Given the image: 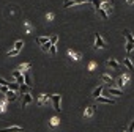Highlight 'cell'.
Segmentation results:
<instances>
[{
	"mask_svg": "<svg viewBox=\"0 0 134 132\" xmlns=\"http://www.w3.org/2000/svg\"><path fill=\"white\" fill-rule=\"evenodd\" d=\"M95 46H96L98 49H104V47H106V43H104V39L101 38V35H99V33H96V35H95Z\"/></svg>",
	"mask_w": 134,
	"mask_h": 132,
	"instance_id": "1",
	"label": "cell"
},
{
	"mask_svg": "<svg viewBox=\"0 0 134 132\" xmlns=\"http://www.w3.org/2000/svg\"><path fill=\"white\" fill-rule=\"evenodd\" d=\"M107 66H109V68H112V69H115V71H118V69L121 68V64H120L117 60H114V58L107 60Z\"/></svg>",
	"mask_w": 134,
	"mask_h": 132,
	"instance_id": "4",
	"label": "cell"
},
{
	"mask_svg": "<svg viewBox=\"0 0 134 132\" xmlns=\"http://www.w3.org/2000/svg\"><path fill=\"white\" fill-rule=\"evenodd\" d=\"M30 68H32V63H24V64H21V66H19L18 69H19V71H21V73L24 74V73H27V71H29Z\"/></svg>",
	"mask_w": 134,
	"mask_h": 132,
	"instance_id": "11",
	"label": "cell"
},
{
	"mask_svg": "<svg viewBox=\"0 0 134 132\" xmlns=\"http://www.w3.org/2000/svg\"><path fill=\"white\" fill-rule=\"evenodd\" d=\"M96 10H98L99 16H101L103 19H107V11H106V10H103V8H96Z\"/></svg>",
	"mask_w": 134,
	"mask_h": 132,
	"instance_id": "21",
	"label": "cell"
},
{
	"mask_svg": "<svg viewBox=\"0 0 134 132\" xmlns=\"http://www.w3.org/2000/svg\"><path fill=\"white\" fill-rule=\"evenodd\" d=\"M107 94H109V96H121L123 93H121V90H118V88H109V90H107Z\"/></svg>",
	"mask_w": 134,
	"mask_h": 132,
	"instance_id": "9",
	"label": "cell"
},
{
	"mask_svg": "<svg viewBox=\"0 0 134 132\" xmlns=\"http://www.w3.org/2000/svg\"><path fill=\"white\" fill-rule=\"evenodd\" d=\"M58 123H60V119H58L57 116H52V118H51V124H52V126H57Z\"/></svg>",
	"mask_w": 134,
	"mask_h": 132,
	"instance_id": "28",
	"label": "cell"
},
{
	"mask_svg": "<svg viewBox=\"0 0 134 132\" xmlns=\"http://www.w3.org/2000/svg\"><path fill=\"white\" fill-rule=\"evenodd\" d=\"M51 41H47V43H44V44H41V49L44 50V52H49V49H51Z\"/></svg>",
	"mask_w": 134,
	"mask_h": 132,
	"instance_id": "22",
	"label": "cell"
},
{
	"mask_svg": "<svg viewBox=\"0 0 134 132\" xmlns=\"http://www.w3.org/2000/svg\"><path fill=\"white\" fill-rule=\"evenodd\" d=\"M7 110V102H2V105H0V112H5Z\"/></svg>",
	"mask_w": 134,
	"mask_h": 132,
	"instance_id": "32",
	"label": "cell"
},
{
	"mask_svg": "<svg viewBox=\"0 0 134 132\" xmlns=\"http://www.w3.org/2000/svg\"><path fill=\"white\" fill-rule=\"evenodd\" d=\"M24 83L25 85H29V87H32L33 83H32V77H30V73L27 71V73H24Z\"/></svg>",
	"mask_w": 134,
	"mask_h": 132,
	"instance_id": "12",
	"label": "cell"
},
{
	"mask_svg": "<svg viewBox=\"0 0 134 132\" xmlns=\"http://www.w3.org/2000/svg\"><path fill=\"white\" fill-rule=\"evenodd\" d=\"M134 49V41H128L126 43V52H131Z\"/></svg>",
	"mask_w": 134,
	"mask_h": 132,
	"instance_id": "25",
	"label": "cell"
},
{
	"mask_svg": "<svg viewBox=\"0 0 134 132\" xmlns=\"http://www.w3.org/2000/svg\"><path fill=\"white\" fill-rule=\"evenodd\" d=\"M22 46H24V43H22V41H16V43H14V49H18V50H21V49H22Z\"/></svg>",
	"mask_w": 134,
	"mask_h": 132,
	"instance_id": "26",
	"label": "cell"
},
{
	"mask_svg": "<svg viewBox=\"0 0 134 132\" xmlns=\"http://www.w3.org/2000/svg\"><path fill=\"white\" fill-rule=\"evenodd\" d=\"M21 50H18V49H11L10 52H8V57H14V55H18Z\"/></svg>",
	"mask_w": 134,
	"mask_h": 132,
	"instance_id": "27",
	"label": "cell"
},
{
	"mask_svg": "<svg viewBox=\"0 0 134 132\" xmlns=\"http://www.w3.org/2000/svg\"><path fill=\"white\" fill-rule=\"evenodd\" d=\"M126 2H128V5H132V3H134V0H126Z\"/></svg>",
	"mask_w": 134,
	"mask_h": 132,
	"instance_id": "35",
	"label": "cell"
},
{
	"mask_svg": "<svg viewBox=\"0 0 134 132\" xmlns=\"http://www.w3.org/2000/svg\"><path fill=\"white\" fill-rule=\"evenodd\" d=\"M128 80H129V76H123V77H120V79L117 80V85L121 88L123 85H126V82H128Z\"/></svg>",
	"mask_w": 134,
	"mask_h": 132,
	"instance_id": "13",
	"label": "cell"
},
{
	"mask_svg": "<svg viewBox=\"0 0 134 132\" xmlns=\"http://www.w3.org/2000/svg\"><path fill=\"white\" fill-rule=\"evenodd\" d=\"M123 33H125V36H126V39H128V41H134V36L131 35V32H129V30H125Z\"/></svg>",
	"mask_w": 134,
	"mask_h": 132,
	"instance_id": "24",
	"label": "cell"
},
{
	"mask_svg": "<svg viewBox=\"0 0 134 132\" xmlns=\"http://www.w3.org/2000/svg\"><path fill=\"white\" fill-rule=\"evenodd\" d=\"M49 101H51V96H49V94H44V93H43V94H40L38 104H40V105H44V104H47Z\"/></svg>",
	"mask_w": 134,
	"mask_h": 132,
	"instance_id": "7",
	"label": "cell"
},
{
	"mask_svg": "<svg viewBox=\"0 0 134 132\" xmlns=\"http://www.w3.org/2000/svg\"><path fill=\"white\" fill-rule=\"evenodd\" d=\"M123 64L126 66L129 71H134V64H132V61H131L129 58H123Z\"/></svg>",
	"mask_w": 134,
	"mask_h": 132,
	"instance_id": "14",
	"label": "cell"
},
{
	"mask_svg": "<svg viewBox=\"0 0 134 132\" xmlns=\"http://www.w3.org/2000/svg\"><path fill=\"white\" fill-rule=\"evenodd\" d=\"M92 2H93V5H95V8H101V0H92Z\"/></svg>",
	"mask_w": 134,
	"mask_h": 132,
	"instance_id": "29",
	"label": "cell"
},
{
	"mask_svg": "<svg viewBox=\"0 0 134 132\" xmlns=\"http://www.w3.org/2000/svg\"><path fill=\"white\" fill-rule=\"evenodd\" d=\"M68 55H70V57H71V58H73V60H74V61H77V60H79V58H81V55H79V53H77V52H74V50H71V49H70V50H68Z\"/></svg>",
	"mask_w": 134,
	"mask_h": 132,
	"instance_id": "15",
	"label": "cell"
},
{
	"mask_svg": "<svg viewBox=\"0 0 134 132\" xmlns=\"http://www.w3.org/2000/svg\"><path fill=\"white\" fill-rule=\"evenodd\" d=\"M49 52H51V53H52V55H54V53H55V52H57V47H55V46H54V44H52V46H51V49H49Z\"/></svg>",
	"mask_w": 134,
	"mask_h": 132,
	"instance_id": "31",
	"label": "cell"
},
{
	"mask_svg": "<svg viewBox=\"0 0 134 132\" xmlns=\"http://www.w3.org/2000/svg\"><path fill=\"white\" fill-rule=\"evenodd\" d=\"M0 132H22V127L21 126H11V127H7V129H2Z\"/></svg>",
	"mask_w": 134,
	"mask_h": 132,
	"instance_id": "8",
	"label": "cell"
},
{
	"mask_svg": "<svg viewBox=\"0 0 134 132\" xmlns=\"http://www.w3.org/2000/svg\"><path fill=\"white\" fill-rule=\"evenodd\" d=\"M22 96H24V98H22V107H27V105L33 101V98H32V94H30V93H24Z\"/></svg>",
	"mask_w": 134,
	"mask_h": 132,
	"instance_id": "5",
	"label": "cell"
},
{
	"mask_svg": "<svg viewBox=\"0 0 134 132\" xmlns=\"http://www.w3.org/2000/svg\"><path fill=\"white\" fill-rule=\"evenodd\" d=\"M101 80L106 82V83H112V77L107 76V74H103V76H101Z\"/></svg>",
	"mask_w": 134,
	"mask_h": 132,
	"instance_id": "17",
	"label": "cell"
},
{
	"mask_svg": "<svg viewBox=\"0 0 134 132\" xmlns=\"http://www.w3.org/2000/svg\"><path fill=\"white\" fill-rule=\"evenodd\" d=\"M5 96H7V101H10V102H13V101H16V98H18V94H16V91H13V90H8V91L5 93Z\"/></svg>",
	"mask_w": 134,
	"mask_h": 132,
	"instance_id": "6",
	"label": "cell"
},
{
	"mask_svg": "<svg viewBox=\"0 0 134 132\" xmlns=\"http://www.w3.org/2000/svg\"><path fill=\"white\" fill-rule=\"evenodd\" d=\"M36 41H38V44L41 46V44L47 43V41H49V38H46V36H40V38H36Z\"/></svg>",
	"mask_w": 134,
	"mask_h": 132,
	"instance_id": "23",
	"label": "cell"
},
{
	"mask_svg": "<svg viewBox=\"0 0 134 132\" xmlns=\"http://www.w3.org/2000/svg\"><path fill=\"white\" fill-rule=\"evenodd\" d=\"M96 101H98V102H101V104H115V101H114V99H109V98H101V96H98V98H96Z\"/></svg>",
	"mask_w": 134,
	"mask_h": 132,
	"instance_id": "10",
	"label": "cell"
},
{
	"mask_svg": "<svg viewBox=\"0 0 134 132\" xmlns=\"http://www.w3.org/2000/svg\"><path fill=\"white\" fill-rule=\"evenodd\" d=\"M57 39H58V36H52L49 41H51V44H54V46H55V44H57Z\"/></svg>",
	"mask_w": 134,
	"mask_h": 132,
	"instance_id": "30",
	"label": "cell"
},
{
	"mask_svg": "<svg viewBox=\"0 0 134 132\" xmlns=\"http://www.w3.org/2000/svg\"><path fill=\"white\" fill-rule=\"evenodd\" d=\"M101 93H103V85H98V88H95V91H93V94H92V96L96 99L98 96H101Z\"/></svg>",
	"mask_w": 134,
	"mask_h": 132,
	"instance_id": "16",
	"label": "cell"
},
{
	"mask_svg": "<svg viewBox=\"0 0 134 132\" xmlns=\"http://www.w3.org/2000/svg\"><path fill=\"white\" fill-rule=\"evenodd\" d=\"M8 90H13V91H19V83H8Z\"/></svg>",
	"mask_w": 134,
	"mask_h": 132,
	"instance_id": "18",
	"label": "cell"
},
{
	"mask_svg": "<svg viewBox=\"0 0 134 132\" xmlns=\"http://www.w3.org/2000/svg\"><path fill=\"white\" fill-rule=\"evenodd\" d=\"M95 113V107H87L85 109V116H93Z\"/></svg>",
	"mask_w": 134,
	"mask_h": 132,
	"instance_id": "20",
	"label": "cell"
},
{
	"mask_svg": "<svg viewBox=\"0 0 134 132\" xmlns=\"http://www.w3.org/2000/svg\"><path fill=\"white\" fill-rule=\"evenodd\" d=\"M51 99H52L54 109H55L57 112H60V94H52V96H51Z\"/></svg>",
	"mask_w": 134,
	"mask_h": 132,
	"instance_id": "3",
	"label": "cell"
},
{
	"mask_svg": "<svg viewBox=\"0 0 134 132\" xmlns=\"http://www.w3.org/2000/svg\"><path fill=\"white\" fill-rule=\"evenodd\" d=\"M84 2H88V0H66V2L63 3V8H70L71 5H81Z\"/></svg>",
	"mask_w": 134,
	"mask_h": 132,
	"instance_id": "2",
	"label": "cell"
},
{
	"mask_svg": "<svg viewBox=\"0 0 134 132\" xmlns=\"http://www.w3.org/2000/svg\"><path fill=\"white\" fill-rule=\"evenodd\" d=\"M125 132H128V130H125Z\"/></svg>",
	"mask_w": 134,
	"mask_h": 132,
	"instance_id": "37",
	"label": "cell"
},
{
	"mask_svg": "<svg viewBox=\"0 0 134 132\" xmlns=\"http://www.w3.org/2000/svg\"><path fill=\"white\" fill-rule=\"evenodd\" d=\"M8 83H10V82H7V80H3V79H0V85H7V87H8Z\"/></svg>",
	"mask_w": 134,
	"mask_h": 132,
	"instance_id": "33",
	"label": "cell"
},
{
	"mask_svg": "<svg viewBox=\"0 0 134 132\" xmlns=\"http://www.w3.org/2000/svg\"><path fill=\"white\" fill-rule=\"evenodd\" d=\"M0 105H2V102H0Z\"/></svg>",
	"mask_w": 134,
	"mask_h": 132,
	"instance_id": "36",
	"label": "cell"
},
{
	"mask_svg": "<svg viewBox=\"0 0 134 132\" xmlns=\"http://www.w3.org/2000/svg\"><path fill=\"white\" fill-rule=\"evenodd\" d=\"M29 88H30V87H29V85H25V83L19 85V91H21L22 94H24V93H29Z\"/></svg>",
	"mask_w": 134,
	"mask_h": 132,
	"instance_id": "19",
	"label": "cell"
},
{
	"mask_svg": "<svg viewBox=\"0 0 134 132\" xmlns=\"http://www.w3.org/2000/svg\"><path fill=\"white\" fill-rule=\"evenodd\" d=\"M52 19H54V14H52V13H49V14H47V21H52Z\"/></svg>",
	"mask_w": 134,
	"mask_h": 132,
	"instance_id": "34",
	"label": "cell"
}]
</instances>
